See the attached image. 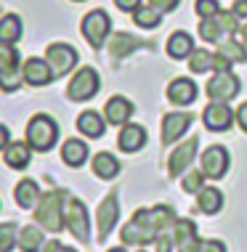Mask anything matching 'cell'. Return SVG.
Wrapping results in <instances>:
<instances>
[{
    "label": "cell",
    "mask_w": 247,
    "mask_h": 252,
    "mask_svg": "<svg viewBox=\"0 0 247 252\" xmlns=\"http://www.w3.org/2000/svg\"><path fill=\"white\" fill-rule=\"evenodd\" d=\"M202 181H205L202 170H189V173L183 175V181H181V189L186 194H197V191H202Z\"/></svg>",
    "instance_id": "35"
},
{
    "label": "cell",
    "mask_w": 247,
    "mask_h": 252,
    "mask_svg": "<svg viewBox=\"0 0 247 252\" xmlns=\"http://www.w3.org/2000/svg\"><path fill=\"white\" fill-rule=\"evenodd\" d=\"M74 3H82V0H74Z\"/></svg>",
    "instance_id": "50"
},
{
    "label": "cell",
    "mask_w": 247,
    "mask_h": 252,
    "mask_svg": "<svg viewBox=\"0 0 247 252\" xmlns=\"http://www.w3.org/2000/svg\"><path fill=\"white\" fill-rule=\"evenodd\" d=\"M162 231L154 226L152 220V210H136L133 218H130V223H125V228H122V242L125 244H139V247H143V244L154 242L157 236H160Z\"/></svg>",
    "instance_id": "1"
},
{
    "label": "cell",
    "mask_w": 247,
    "mask_h": 252,
    "mask_svg": "<svg viewBox=\"0 0 247 252\" xmlns=\"http://www.w3.org/2000/svg\"><path fill=\"white\" fill-rule=\"evenodd\" d=\"M114 5H117L120 11H128V13H133V11L141 5V0H114Z\"/></svg>",
    "instance_id": "42"
},
{
    "label": "cell",
    "mask_w": 247,
    "mask_h": 252,
    "mask_svg": "<svg viewBox=\"0 0 247 252\" xmlns=\"http://www.w3.org/2000/svg\"><path fill=\"white\" fill-rule=\"evenodd\" d=\"M143 40H136L130 37L128 32H117V35L112 37V43H109V53H112V59H122L125 53H130L133 48H139Z\"/></svg>",
    "instance_id": "26"
},
{
    "label": "cell",
    "mask_w": 247,
    "mask_h": 252,
    "mask_svg": "<svg viewBox=\"0 0 247 252\" xmlns=\"http://www.w3.org/2000/svg\"><path fill=\"white\" fill-rule=\"evenodd\" d=\"M109 32H112V22H109L106 11L96 8L91 13H85V19H82V37H85L93 48H101V45L106 43Z\"/></svg>",
    "instance_id": "5"
},
{
    "label": "cell",
    "mask_w": 247,
    "mask_h": 252,
    "mask_svg": "<svg viewBox=\"0 0 247 252\" xmlns=\"http://www.w3.org/2000/svg\"><path fill=\"white\" fill-rule=\"evenodd\" d=\"M77 127L82 135H88V138H101L104 135V120H101L99 112H82L77 117Z\"/></svg>",
    "instance_id": "24"
},
{
    "label": "cell",
    "mask_w": 247,
    "mask_h": 252,
    "mask_svg": "<svg viewBox=\"0 0 247 252\" xmlns=\"http://www.w3.org/2000/svg\"><path fill=\"white\" fill-rule=\"evenodd\" d=\"M16 244H19L16 223H3L0 226V252H11Z\"/></svg>",
    "instance_id": "34"
},
{
    "label": "cell",
    "mask_w": 247,
    "mask_h": 252,
    "mask_svg": "<svg viewBox=\"0 0 247 252\" xmlns=\"http://www.w3.org/2000/svg\"><path fill=\"white\" fill-rule=\"evenodd\" d=\"M215 66V53H210V51H194L189 56V69L194 72V74H202V72H208Z\"/></svg>",
    "instance_id": "31"
},
{
    "label": "cell",
    "mask_w": 247,
    "mask_h": 252,
    "mask_svg": "<svg viewBox=\"0 0 247 252\" xmlns=\"http://www.w3.org/2000/svg\"><path fill=\"white\" fill-rule=\"evenodd\" d=\"M218 22H221V27L229 32V35L239 30V19H237L234 11H221V13H218Z\"/></svg>",
    "instance_id": "38"
},
{
    "label": "cell",
    "mask_w": 247,
    "mask_h": 252,
    "mask_svg": "<svg viewBox=\"0 0 247 252\" xmlns=\"http://www.w3.org/2000/svg\"><path fill=\"white\" fill-rule=\"evenodd\" d=\"M141 252H143V250H141Z\"/></svg>",
    "instance_id": "51"
},
{
    "label": "cell",
    "mask_w": 247,
    "mask_h": 252,
    "mask_svg": "<svg viewBox=\"0 0 247 252\" xmlns=\"http://www.w3.org/2000/svg\"><path fill=\"white\" fill-rule=\"evenodd\" d=\"M218 56H223L229 64H245L247 61V51L242 43H237L234 37L231 40H223L221 45H218Z\"/></svg>",
    "instance_id": "27"
},
{
    "label": "cell",
    "mask_w": 247,
    "mask_h": 252,
    "mask_svg": "<svg viewBox=\"0 0 247 252\" xmlns=\"http://www.w3.org/2000/svg\"><path fill=\"white\" fill-rule=\"evenodd\" d=\"M160 16L162 13L152 8V5H139V8L133 11V22L143 27V30H154V27H160Z\"/></svg>",
    "instance_id": "30"
},
{
    "label": "cell",
    "mask_w": 247,
    "mask_h": 252,
    "mask_svg": "<svg viewBox=\"0 0 247 252\" xmlns=\"http://www.w3.org/2000/svg\"><path fill=\"white\" fill-rule=\"evenodd\" d=\"M178 3H181V0H149V5H152V8H157L160 13L176 11V8H178Z\"/></svg>",
    "instance_id": "40"
},
{
    "label": "cell",
    "mask_w": 247,
    "mask_h": 252,
    "mask_svg": "<svg viewBox=\"0 0 247 252\" xmlns=\"http://www.w3.org/2000/svg\"><path fill=\"white\" fill-rule=\"evenodd\" d=\"M64 226L72 231L74 239L88 242V234H91V223H88V210L80 199L70 196L64 204Z\"/></svg>",
    "instance_id": "7"
},
{
    "label": "cell",
    "mask_w": 247,
    "mask_h": 252,
    "mask_svg": "<svg viewBox=\"0 0 247 252\" xmlns=\"http://www.w3.org/2000/svg\"><path fill=\"white\" fill-rule=\"evenodd\" d=\"M200 252H226V244L218 242V239H202Z\"/></svg>",
    "instance_id": "41"
},
{
    "label": "cell",
    "mask_w": 247,
    "mask_h": 252,
    "mask_svg": "<svg viewBox=\"0 0 247 252\" xmlns=\"http://www.w3.org/2000/svg\"><path fill=\"white\" fill-rule=\"evenodd\" d=\"M30 157H32V146L22 144V141H13V144H8L5 152H3L5 165L13 167V170H24L27 165H30Z\"/></svg>",
    "instance_id": "19"
},
{
    "label": "cell",
    "mask_w": 247,
    "mask_h": 252,
    "mask_svg": "<svg viewBox=\"0 0 247 252\" xmlns=\"http://www.w3.org/2000/svg\"><path fill=\"white\" fill-rule=\"evenodd\" d=\"M194 13L200 19H212V16L221 13V3H218V0H197V3H194Z\"/></svg>",
    "instance_id": "36"
},
{
    "label": "cell",
    "mask_w": 247,
    "mask_h": 252,
    "mask_svg": "<svg viewBox=\"0 0 247 252\" xmlns=\"http://www.w3.org/2000/svg\"><path fill=\"white\" fill-rule=\"evenodd\" d=\"M109 252H125V250H122V247H114V250H109Z\"/></svg>",
    "instance_id": "49"
},
{
    "label": "cell",
    "mask_w": 247,
    "mask_h": 252,
    "mask_svg": "<svg viewBox=\"0 0 247 252\" xmlns=\"http://www.w3.org/2000/svg\"><path fill=\"white\" fill-rule=\"evenodd\" d=\"M11 144V135H8V127L0 125V152H5V146Z\"/></svg>",
    "instance_id": "45"
},
{
    "label": "cell",
    "mask_w": 247,
    "mask_h": 252,
    "mask_svg": "<svg viewBox=\"0 0 247 252\" xmlns=\"http://www.w3.org/2000/svg\"><path fill=\"white\" fill-rule=\"evenodd\" d=\"M13 199H16V204H19V207H24V210L35 207V204L40 202V189H37V183L32 181V178L19 181V183H16V191H13Z\"/></svg>",
    "instance_id": "21"
},
{
    "label": "cell",
    "mask_w": 247,
    "mask_h": 252,
    "mask_svg": "<svg viewBox=\"0 0 247 252\" xmlns=\"http://www.w3.org/2000/svg\"><path fill=\"white\" fill-rule=\"evenodd\" d=\"M242 43H245V45H247V24H245V27H242Z\"/></svg>",
    "instance_id": "47"
},
{
    "label": "cell",
    "mask_w": 247,
    "mask_h": 252,
    "mask_svg": "<svg viewBox=\"0 0 247 252\" xmlns=\"http://www.w3.org/2000/svg\"><path fill=\"white\" fill-rule=\"evenodd\" d=\"M173 239L178 252H200L202 239L197 236V223L191 218H178L173 223Z\"/></svg>",
    "instance_id": "9"
},
{
    "label": "cell",
    "mask_w": 247,
    "mask_h": 252,
    "mask_svg": "<svg viewBox=\"0 0 247 252\" xmlns=\"http://www.w3.org/2000/svg\"><path fill=\"white\" fill-rule=\"evenodd\" d=\"M191 120H194V117H191L189 112H170V114H165V120H162V144L165 146L176 144V141L186 133V127L191 125Z\"/></svg>",
    "instance_id": "12"
},
{
    "label": "cell",
    "mask_w": 247,
    "mask_h": 252,
    "mask_svg": "<svg viewBox=\"0 0 247 252\" xmlns=\"http://www.w3.org/2000/svg\"><path fill=\"white\" fill-rule=\"evenodd\" d=\"M154 244H157V252H170L176 247V239H173V234H165L162 231V234L154 239Z\"/></svg>",
    "instance_id": "39"
},
{
    "label": "cell",
    "mask_w": 247,
    "mask_h": 252,
    "mask_svg": "<svg viewBox=\"0 0 247 252\" xmlns=\"http://www.w3.org/2000/svg\"><path fill=\"white\" fill-rule=\"evenodd\" d=\"M43 247V234L37 226H27L19 231V250L22 252H37Z\"/></svg>",
    "instance_id": "29"
},
{
    "label": "cell",
    "mask_w": 247,
    "mask_h": 252,
    "mask_svg": "<svg viewBox=\"0 0 247 252\" xmlns=\"http://www.w3.org/2000/svg\"><path fill=\"white\" fill-rule=\"evenodd\" d=\"M45 61L51 64L53 77H61V74H67L74 64H77V51L67 43H53V45H48V51H45Z\"/></svg>",
    "instance_id": "8"
},
{
    "label": "cell",
    "mask_w": 247,
    "mask_h": 252,
    "mask_svg": "<svg viewBox=\"0 0 247 252\" xmlns=\"http://www.w3.org/2000/svg\"><path fill=\"white\" fill-rule=\"evenodd\" d=\"M231 11L237 13V19H247V0H237Z\"/></svg>",
    "instance_id": "44"
},
{
    "label": "cell",
    "mask_w": 247,
    "mask_h": 252,
    "mask_svg": "<svg viewBox=\"0 0 247 252\" xmlns=\"http://www.w3.org/2000/svg\"><path fill=\"white\" fill-rule=\"evenodd\" d=\"M197 96H200V91H197V85L191 83L189 77H176L173 83L168 85V101L176 106H186Z\"/></svg>",
    "instance_id": "16"
},
{
    "label": "cell",
    "mask_w": 247,
    "mask_h": 252,
    "mask_svg": "<svg viewBox=\"0 0 247 252\" xmlns=\"http://www.w3.org/2000/svg\"><path fill=\"white\" fill-rule=\"evenodd\" d=\"M194 53V40H191L189 32H173L168 37V56L181 61V59H189Z\"/></svg>",
    "instance_id": "20"
},
{
    "label": "cell",
    "mask_w": 247,
    "mask_h": 252,
    "mask_svg": "<svg viewBox=\"0 0 247 252\" xmlns=\"http://www.w3.org/2000/svg\"><path fill=\"white\" fill-rule=\"evenodd\" d=\"M197 207H200L205 215H215L218 210L223 207V194L218 191V189H212V186L202 189L200 196H197Z\"/></svg>",
    "instance_id": "25"
},
{
    "label": "cell",
    "mask_w": 247,
    "mask_h": 252,
    "mask_svg": "<svg viewBox=\"0 0 247 252\" xmlns=\"http://www.w3.org/2000/svg\"><path fill=\"white\" fill-rule=\"evenodd\" d=\"M56 138H59V125L53 117H48V114H35V117L27 122V144L32 149L48 152V149H53Z\"/></svg>",
    "instance_id": "3"
},
{
    "label": "cell",
    "mask_w": 247,
    "mask_h": 252,
    "mask_svg": "<svg viewBox=\"0 0 247 252\" xmlns=\"http://www.w3.org/2000/svg\"><path fill=\"white\" fill-rule=\"evenodd\" d=\"M61 159H64V165H70V167H80L82 162L88 159V146L82 144L80 138L64 141V146H61Z\"/></svg>",
    "instance_id": "22"
},
{
    "label": "cell",
    "mask_w": 247,
    "mask_h": 252,
    "mask_svg": "<svg viewBox=\"0 0 247 252\" xmlns=\"http://www.w3.org/2000/svg\"><path fill=\"white\" fill-rule=\"evenodd\" d=\"M130 114H133V104L125 96H112L104 106V117L112 125H128Z\"/></svg>",
    "instance_id": "17"
},
{
    "label": "cell",
    "mask_w": 247,
    "mask_h": 252,
    "mask_svg": "<svg viewBox=\"0 0 247 252\" xmlns=\"http://www.w3.org/2000/svg\"><path fill=\"white\" fill-rule=\"evenodd\" d=\"M40 252H61V244L53 239V242H45L43 247H40Z\"/></svg>",
    "instance_id": "46"
},
{
    "label": "cell",
    "mask_w": 247,
    "mask_h": 252,
    "mask_svg": "<svg viewBox=\"0 0 247 252\" xmlns=\"http://www.w3.org/2000/svg\"><path fill=\"white\" fill-rule=\"evenodd\" d=\"M120 218V207H117V194H109L104 202L99 204V213H96V226H99V242H104L109 236V231L114 228Z\"/></svg>",
    "instance_id": "11"
},
{
    "label": "cell",
    "mask_w": 247,
    "mask_h": 252,
    "mask_svg": "<svg viewBox=\"0 0 247 252\" xmlns=\"http://www.w3.org/2000/svg\"><path fill=\"white\" fill-rule=\"evenodd\" d=\"M197 146H200V138H189L186 144H181V146H176V152L170 154V162H168V167H170V173L173 175H181V173H186V167L191 165V159H194V154H197Z\"/></svg>",
    "instance_id": "15"
},
{
    "label": "cell",
    "mask_w": 247,
    "mask_h": 252,
    "mask_svg": "<svg viewBox=\"0 0 247 252\" xmlns=\"http://www.w3.org/2000/svg\"><path fill=\"white\" fill-rule=\"evenodd\" d=\"M208 96L212 104H226V101H231V98H237V93L242 91V83H239V77L234 72H218L215 77L208 83Z\"/></svg>",
    "instance_id": "6"
},
{
    "label": "cell",
    "mask_w": 247,
    "mask_h": 252,
    "mask_svg": "<svg viewBox=\"0 0 247 252\" xmlns=\"http://www.w3.org/2000/svg\"><path fill=\"white\" fill-rule=\"evenodd\" d=\"M200 170L205 173V178H212V181L223 178L226 170H229V152H226L223 146H210V149H205Z\"/></svg>",
    "instance_id": "10"
},
{
    "label": "cell",
    "mask_w": 247,
    "mask_h": 252,
    "mask_svg": "<svg viewBox=\"0 0 247 252\" xmlns=\"http://www.w3.org/2000/svg\"><path fill=\"white\" fill-rule=\"evenodd\" d=\"M101 88V80H99V72L93 66H82V69L74 74L67 85V96L72 101H91Z\"/></svg>",
    "instance_id": "4"
},
{
    "label": "cell",
    "mask_w": 247,
    "mask_h": 252,
    "mask_svg": "<svg viewBox=\"0 0 247 252\" xmlns=\"http://www.w3.org/2000/svg\"><path fill=\"white\" fill-rule=\"evenodd\" d=\"M234 117H237V122H239V127H242V130L247 133V101H245V104L237 109V114H234Z\"/></svg>",
    "instance_id": "43"
},
{
    "label": "cell",
    "mask_w": 247,
    "mask_h": 252,
    "mask_svg": "<svg viewBox=\"0 0 247 252\" xmlns=\"http://www.w3.org/2000/svg\"><path fill=\"white\" fill-rule=\"evenodd\" d=\"M64 191H48L40 196V202H37V223L43 226L45 231H51V234H59L61 226H64Z\"/></svg>",
    "instance_id": "2"
},
{
    "label": "cell",
    "mask_w": 247,
    "mask_h": 252,
    "mask_svg": "<svg viewBox=\"0 0 247 252\" xmlns=\"http://www.w3.org/2000/svg\"><path fill=\"white\" fill-rule=\"evenodd\" d=\"M223 27L221 22H218V16H212V19H202L200 22V37L205 40V43H218V37L223 35Z\"/></svg>",
    "instance_id": "33"
},
{
    "label": "cell",
    "mask_w": 247,
    "mask_h": 252,
    "mask_svg": "<svg viewBox=\"0 0 247 252\" xmlns=\"http://www.w3.org/2000/svg\"><path fill=\"white\" fill-rule=\"evenodd\" d=\"M22 77H24V74H19V69L3 72V74H0V91H5V93L16 91V88H19V80H22Z\"/></svg>",
    "instance_id": "37"
},
{
    "label": "cell",
    "mask_w": 247,
    "mask_h": 252,
    "mask_svg": "<svg viewBox=\"0 0 247 252\" xmlns=\"http://www.w3.org/2000/svg\"><path fill=\"white\" fill-rule=\"evenodd\" d=\"M143 144H146V130L141 125H122V130L117 135V146L122 152L133 154L139 149H143Z\"/></svg>",
    "instance_id": "18"
},
{
    "label": "cell",
    "mask_w": 247,
    "mask_h": 252,
    "mask_svg": "<svg viewBox=\"0 0 247 252\" xmlns=\"http://www.w3.org/2000/svg\"><path fill=\"white\" fill-rule=\"evenodd\" d=\"M19 69V51L13 43H0V74Z\"/></svg>",
    "instance_id": "32"
},
{
    "label": "cell",
    "mask_w": 247,
    "mask_h": 252,
    "mask_svg": "<svg viewBox=\"0 0 247 252\" xmlns=\"http://www.w3.org/2000/svg\"><path fill=\"white\" fill-rule=\"evenodd\" d=\"M22 37V19L8 13L0 19V43H16Z\"/></svg>",
    "instance_id": "28"
},
{
    "label": "cell",
    "mask_w": 247,
    "mask_h": 252,
    "mask_svg": "<svg viewBox=\"0 0 247 252\" xmlns=\"http://www.w3.org/2000/svg\"><path fill=\"white\" fill-rule=\"evenodd\" d=\"M61 252H74L72 247H61Z\"/></svg>",
    "instance_id": "48"
},
{
    "label": "cell",
    "mask_w": 247,
    "mask_h": 252,
    "mask_svg": "<svg viewBox=\"0 0 247 252\" xmlns=\"http://www.w3.org/2000/svg\"><path fill=\"white\" fill-rule=\"evenodd\" d=\"M93 173L99 175L101 181H112L114 175L120 173V162L117 157H112L109 152H99L93 157Z\"/></svg>",
    "instance_id": "23"
},
{
    "label": "cell",
    "mask_w": 247,
    "mask_h": 252,
    "mask_svg": "<svg viewBox=\"0 0 247 252\" xmlns=\"http://www.w3.org/2000/svg\"><path fill=\"white\" fill-rule=\"evenodd\" d=\"M202 122H205L208 130L223 133V130H229L231 122H234V112L226 104H210V106H205V112H202Z\"/></svg>",
    "instance_id": "13"
},
{
    "label": "cell",
    "mask_w": 247,
    "mask_h": 252,
    "mask_svg": "<svg viewBox=\"0 0 247 252\" xmlns=\"http://www.w3.org/2000/svg\"><path fill=\"white\" fill-rule=\"evenodd\" d=\"M22 74H24V80L30 85H48L53 80V69H51V64H48L45 59H37V56H32V59H27L24 64H22Z\"/></svg>",
    "instance_id": "14"
}]
</instances>
